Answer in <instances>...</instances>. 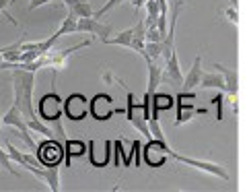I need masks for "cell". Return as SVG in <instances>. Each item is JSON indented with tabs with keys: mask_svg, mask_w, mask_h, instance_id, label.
<instances>
[{
	"mask_svg": "<svg viewBox=\"0 0 249 192\" xmlns=\"http://www.w3.org/2000/svg\"><path fill=\"white\" fill-rule=\"evenodd\" d=\"M33 89H35V73L15 68L13 71V95H15L13 106H17L21 110V114L25 116V120L35 116Z\"/></svg>",
	"mask_w": 249,
	"mask_h": 192,
	"instance_id": "cell-1",
	"label": "cell"
},
{
	"mask_svg": "<svg viewBox=\"0 0 249 192\" xmlns=\"http://www.w3.org/2000/svg\"><path fill=\"white\" fill-rule=\"evenodd\" d=\"M62 97L56 91L46 93L37 103V118L43 120L46 124L52 128V133L58 136V141L64 145L66 143V134H64V126H62Z\"/></svg>",
	"mask_w": 249,
	"mask_h": 192,
	"instance_id": "cell-2",
	"label": "cell"
},
{
	"mask_svg": "<svg viewBox=\"0 0 249 192\" xmlns=\"http://www.w3.org/2000/svg\"><path fill=\"white\" fill-rule=\"evenodd\" d=\"M101 43H107V46H122V48H128V50H134L136 54H144V21H138L134 27L130 29H124L120 33H115V38H105L101 39Z\"/></svg>",
	"mask_w": 249,
	"mask_h": 192,
	"instance_id": "cell-3",
	"label": "cell"
},
{
	"mask_svg": "<svg viewBox=\"0 0 249 192\" xmlns=\"http://www.w3.org/2000/svg\"><path fill=\"white\" fill-rule=\"evenodd\" d=\"M35 149H37L35 151V157H37L39 165H43V168H58L66 157L64 145L60 141H54L52 136H46V141L35 145Z\"/></svg>",
	"mask_w": 249,
	"mask_h": 192,
	"instance_id": "cell-4",
	"label": "cell"
},
{
	"mask_svg": "<svg viewBox=\"0 0 249 192\" xmlns=\"http://www.w3.org/2000/svg\"><path fill=\"white\" fill-rule=\"evenodd\" d=\"M118 112H124V110H120L115 106L113 97L109 93H97V95H93V99H89V114H91L95 120L105 122L113 114H118Z\"/></svg>",
	"mask_w": 249,
	"mask_h": 192,
	"instance_id": "cell-5",
	"label": "cell"
},
{
	"mask_svg": "<svg viewBox=\"0 0 249 192\" xmlns=\"http://www.w3.org/2000/svg\"><path fill=\"white\" fill-rule=\"evenodd\" d=\"M142 157H144V163H148V168H161L165 165L169 151L171 147L167 145V141H159V138H148V143L142 147Z\"/></svg>",
	"mask_w": 249,
	"mask_h": 192,
	"instance_id": "cell-6",
	"label": "cell"
},
{
	"mask_svg": "<svg viewBox=\"0 0 249 192\" xmlns=\"http://www.w3.org/2000/svg\"><path fill=\"white\" fill-rule=\"evenodd\" d=\"M62 114L72 122H81L89 116V99L83 93H70L62 99Z\"/></svg>",
	"mask_w": 249,
	"mask_h": 192,
	"instance_id": "cell-7",
	"label": "cell"
},
{
	"mask_svg": "<svg viewBox=\"0 0 249 192\" xmlns=\"http://www.w3.org/2000/svg\"><path fill=\"white\" fill-rule=\"evenodd\" d=\"M169 157H173V159L177 161H181L185 165H190V168H196V170H200V172H206L210 173V176H216L220 180H229V172L222 168V165L218 163H212V161H204V159H192V157H185V155H179V153H175L173 149L169 151Z\"/></svg>",
	"mask_w": 249,
	"mask_h": 192,
	"instance_id": "cell-8",
	"label": "cell"
},
{
	"mask_svg": "<svg viewBox=\"0 0 249 192\" xmlns=\"http://www.w3.org/2000/svg\"><path fill=\"white\" fill-rule=\"evenodd\" d=\"M0 122H2V124H6V126H13V128H17V130H19V136L23 138V141L27 143V145L31 147V149L35 147L33 138L29 136L31 130L27 128V122H25V116L21 114V110L17 108V106H11V108H8L6 114H4L2 118H0Z\"/></svg>",
	"mask_w": 249,
	"mask_h": 192,
	"instance_id": "cell-9",
	"label": "cell"
},
{
	"mask_svg": "<svg viewBox=\"0 0 249 192\" xmlns=\"http://www.w3.org/2000/svg\"><path fill=\"white\" fill-rule=\"evenodd\" d=\"M76 31L78 33H93V36H99V39L109 38L113 33V27L109 23H101L95 17H85V19H76Z\"/></svg>",
	"mask_w": 249,
	"mask_h": 192,
	"instance_id": "cell-10",
	"label": "cell"
},
{
	"mask_svg": "<svg viewBox=\"0 0 249 192\" xmlns=\"http://www.w3.org/2000/svg\"><path fill=\"white\" fill-rule=\"evenodd\" d=\"M212 68H214V71H218V73L222 75V78H225V91H227V95H229L231 103H233V106H235V110H237L239 75L233 71V68H229V66H225V64H218V62H214V64H212Z\"/></svg>",
	"mask_w": 249,
	"mask_h": 192,
	"instance_id": "cell-11",
	"label": "cell"
},
{
	"mask_svg": "<svg viewBox=\"0 0 249 192\" xmlns=\"http://www.w3.org/2000/svg\"><path fill=\"white\" fill-rule=\"evenodd\" d=\"M202 56L198 54L196 56V60H194V64H192V68H190V73L183 77V89L185 91H194L196 87L200 85V78H202Z\"/></svg>",
	"mask_w": 249,
	"mask_h": 192,
	"instance_id": "cell-12",
	"label": "cell"
},
{
	"mask_svg": "<svg viewBox=\"0 0 249 192\" xmlns=\"http://www.w3.org/2000/svg\"><path fill=\"white\" fill-rule=\"evenodd\" d=\"M175 106L173 97L169 93H157L153 95V101H150V118H159L163 110H171Z\"/></svg>",
	"mask_w": 249,
	"mask_h": 192,
	"instance_id": "cell-13",
	"label": "cell"
},
{
	"mask_svg": "<svg viewBox=\"0 0 249 192\" xmlns=\"http://www.w3.org/2000/svg\"><path fill=\"white\" fill-rule=\"evenodd\" d=\"M200 87L202 89H220L225 91V78L218 73H202V78H200Z\"/></svg>",
	"mask_w": 249,
	"mask_h": 192,
	"instance_id": "cell-14",
	"label": "cell"
},
{
	"mask_svg": "<svg viewBox=\"0 0 249 192\" xmlns=\"http://www.w3.org/2000/svg\"><path fill=\"white\" fill-rule=\"evenodd\" d=\"M25 122H27V128L33 130V133H37V134H43V136H52V134H54V133H52V128H50L43 120H39L37 116L27 118Z\"/></svg>",
	"mask_w": 249,
	"mask_h": 192,
	"instance_id": "cell-15",
	"label": "cell"
},
{
	"mask_svg": "<svg viewBox=\"0 0 249 192\" xmlns=\"http://www.w3.org/2000/svg\"><path fill=\"white\" fill-rule=\"evenodd\" d=\"M70 13H72L76 19H85V17H93V6L89 4V0H81V2H76L70 6Z\"/></svg>",
	"mask_w": 249,
	"mask_h": 192,
	"instance_id": "cell-16",
	"label": "cell"
},
{
	"mask_svg": "<svg viewBox=\"0 0 249 192\" xmlns=\"http://www.w3.org/2000/svg\"><path fill=\"white\" fill-rule=\"evenodd\" d=\"M68 33H76V17L68 11L66 15V19L62 21V27L56 31V36L62 38V36H68Z\"/></svg>",
	"mask_w": 249,
	"mask_h": 192,
	"instance_id": "cell-17",
	"label": "cell"
},
{
	"mask_svg": "<svg viewBox=\"0 0 249 192\" xmlns=\"http://www.w3.org/2000/svg\"><path fill=\"white\" fill-rule=\"evenodd\" d=\"M87 149V145L83 141H70V138H66V143H64V151L68 157H81Z\"/></svg>",
	"mask_w": 249,
	"mask_h": 192,
	"instance_id": "cell-18",
	"label": "cell"
},
{
	"mask_svg": "<svg viewBox=\"0 0 249 192\" xmlns=\"http://www.w3.org/2000/svg\"><path fill=\"white\" fill-rule=\"evenodd\" d=\"M122 2H124V0H107V2H105V4L99 8V11L93 13V17H95V19H101V17H105L109 11H113V8L118 6V4H122Z\"/></svg>",
	"mask_w": 249,
	"mask_h": 192,
	"instance_id": "cell-19",
	"label": "cell"
},
{
	"mask_svg": "<svg viewBox=\"0 0 249 192\" xmlns=\"http://www.w3.org/2000/svg\"><path fill=\"white\" fill-rule=\"evenodd\" d=\"M0 165H2V168H4L8 173H13V176H19V173H17V170L13 168L11 157H8V153H6L4 149H0Z\"/></svg>",
	"mask_w": 249,
	"mask_h": 192,
	"instance_id": "cell-20",
	"label": "cell"
},
{
	"mask_svg": "<svg viewBox=\"0 0 249 192\" xmlns=\"http://www.w3.org/2000/svg\"><path fill=\"white\" fill-rule=\"evenodd\" d=\"M144 6H146V15H150V17H159V13H161L159 0H146Z\"/></svg>",
	"mask_w": 249,
	"mask_h": 192,
	"instance_id": "cell-21",
	"label": "cell"
},
{
	"mask_svg": "<svg viewBox=\"0 0 249 192\" xmlns=\"http://www.w3.org/2000/svg\"><path fill=\"white\" fill-rule=\"evenodd\" d=\"M8 4H13L11 0H0V13H2V15L6 17V19H8V21H11V23L15 25V27H19V23H17V21L13 19V17H11V15H8Z\"/></svg>",
	"mask_w": 249,
	"mask_h": 192,
	"instance_id": "cell-22",
	"label": "cell"
},
{
	"mask_svg": "<svg viewBox=\"0 0 249 192\" xmlns=\"http://www.w3.org/2000/svg\"><path fill=\"white\" fill-rule=\"evenodd\" d=\"M225 17L229 21H233L235 25H239V13H237V6H229L225 8Z\"/></svg>",
	"mask_w": 249,
	"mask_h": 192,
	"instance_id": "cell-23",
	"label": "cell"
},
{
	"mask_svg": "<svg viewBox=\"0 0 249 192\" xmlns=\"http://www.w3.org/2000/svg\"><path fill=\"white\" fill-rule=\"evenodd\" d=\"M212 106H216L218 108V114H216V120H222V112H220V106H222V93H216L214 97L210 99Z\"/></svg>",
	"mask_w": 249,
	"mask_h": 192,
	"instance_id": "cell-24",
	"label": "cell"
},
{
	"mask_svg": "<svg viewBox=\"0 0 249 192\" xmlns=\"http://www.w3.org/2000/svg\"><path fill=\"white\" fill-rule=\"evenodd\" d=\"M50 0H31L29 2V11H35V8H39V6H43V4H48Z\"/></svg>",
	"mask_w": 249,
	"mask_h": 192,
	"instance_id": "cell-25",
	"label": "cell"
},
{
	"mask_svg": "<svg viewBox=\"0 0 249 192\" xmlns=\"http://www.w3.org/2000/svg\"><path fill=\"white\" fill-rule=\"evenodd\" d=\"M58 2H62V4H66L68 8L72 6V4H76V2H81V0H58Z\"/></svg>",
	"mask_w": 249,
	"mask_h": 192,
	"instance_id": "cell-26",
	"label": "cell"
},
{
	"mask_svg": "<svg viewBox=\"0 0 249 192\" xmlns=\"http://www.w3.org/2000/svg\"><path fill=\"white\" fill-rule=\"evenodd\" d=\"M146 0H132V4H134V8H140V6H144Z\"/></svg>",
	"mask_w": 249,
	"mask_h": 192,
	"instance_id": "cell-27",
	"label": "cell"
},
{
	"mask_svg": "<svg viewBox=\"0 0 249 192\" xmlns=\"http://www.w3.org/2000/svg\"><path fill=\"white\" fill-rule=\"evenodd\" d=\"M229 2H231V6H237V0H229Z\"/></svg>",
	"mask_w": 249,
	"mask_h": 192,
	"instance_id": "cell-28",
	"label": "cell"
},
{
	"mask_svg": "<svg viewBox=\"0 0 249 192\" xmlns=\"http://www.w3.org/2000/svg\"><path fill=\"white\" fill-rule=\"evenodd\" d=\"M0 133H2V122H0Z\"/></svg>",
	"mask_w": 249,
	"mask_h": 192,
	"instance_id": "cell-29",
	"label": "cell"
},
{
	"mask_svg": "<svg viewBox=\"0 0 249 192\" xmlns=\"http://www.w3.org/2000/svg\"><path fill=\"white\" fill-rule=\"evenodd\" d=\"M0 64H2V54H0Z\"/></svg>",
	"mask_w": 249,
	"mask_h": 192,
	"instance_id": "cell-30",
	"label": "cell"
},
{
	"mask_svg": "<svg viewBox=\"0 0 249 192\" xmlns=\"http://www.w3.org/2000/svg\"><path fill=\"white\" fill-rule=\"evenodd\" d=\"M50 2H58V0H50Z\"/></svg>",
	"mask_w": 249,
	"mask_h": 192,
	"instance_id": "cell-31",
	"label": "cell"
}]
</instances>
